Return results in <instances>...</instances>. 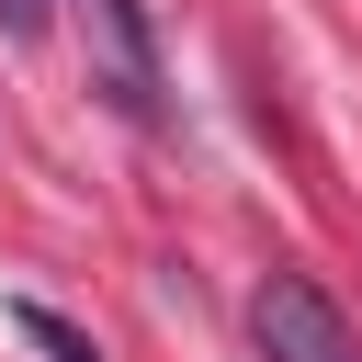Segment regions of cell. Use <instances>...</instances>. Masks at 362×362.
Returning <instances> with one entry per match:
<instances>
[{"label": "cell", "instance_id": "3957f363", "mask_svg": "<svg viewBox=\"0 0 362 362\" xmlns=\"http://www.w3.org/2000/svg\"><path fill=\"white\" fill-rule=\"evenodd\" d=\"M23 328H34V351H45V362H102V351H90V339H79V328H68V317H45V305H34V317H23Z\"/></svg>", "mask_w": 362, "mask_h": 362}, {"label": "cell", "instance_id": "6da1fadb", "mask_svg": "<svg viewBox=\"0 0 362 362\" xmlns=\"http://www.w3.org/2000/svg\"><path fill=\"white\" fill-rule=\"evenodd\" d=\"M79 34H90V90L136 124H158V34H147V0H79Z\"/></svg>", "mask_w": 362, "mask_h": 362}, {"label": "cell", "instance_id": "7a4b0ae2", "mask_svg": "<svg viewBox=\"0 0 362 362\" xmlns=\"http://www.w3.org/2000/svg\"><path fill=\"white\" fill-rule=\"evenodd\" d=\"M249 328H260V362H362L351 317H339L305 272H272V283H260V305H249Z\"/></svg>", "mask_w": 362, "mask_h": 362}, {"label": "cell", "instance_id": "277c9868", "mask_svg": "<svg viewBox=\"0 0 362 362\" xmlns=\"http://www.w3.org/2000/svg\"><path fill=\"white\" fill-rule=\"evenodd\" d=\"M0 23L11 34H45V0H0Z\"/></svg>", "mask_w": 362, "mask_h": 362}]
</instances>
